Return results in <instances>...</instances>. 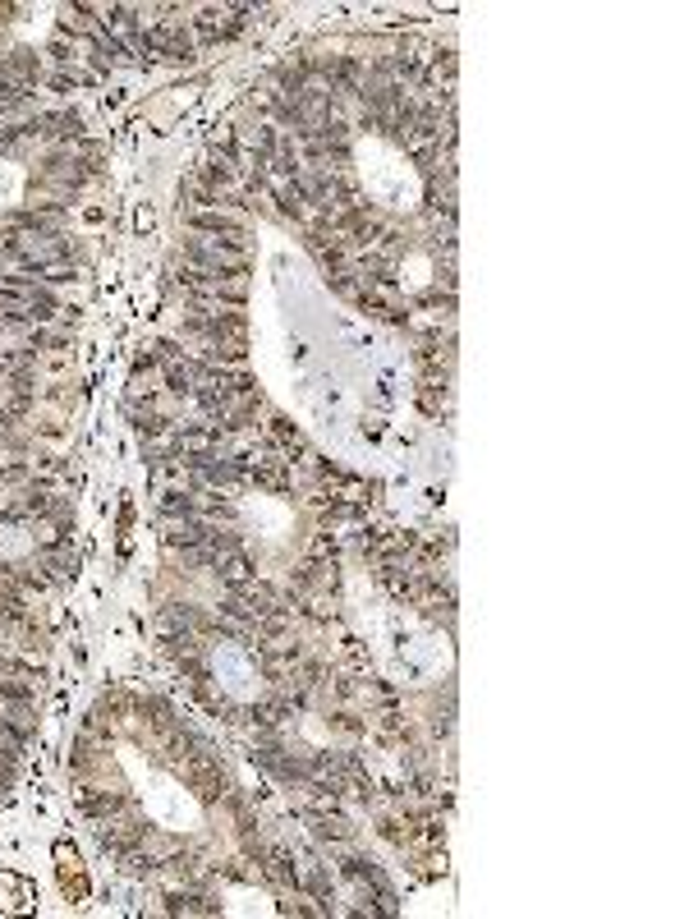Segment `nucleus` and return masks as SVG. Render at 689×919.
Masks as SVG:
<instances>
[{"mask_svg":"<svg viewBox=\"0 0 689 919\" xmlns=\"http://www.w3.org/2000/svg\"><path fill=\"white\" fill-rule=\"evenodd\" d=\"M336 727H340V731H358V722H354L349 712H336Z\"/></svg>","mask_w":689,"mask_h":919,"instance_id":"obj_9","label":"nucleus"},{"mask_svg":"<svg viewBox=\"0 0 689 919\" xmlns=\"http://www.w3.org/2000/svg\"><path fill=\"white\" fill-rule=\"evenodd\" d=\"M308 823H313V842H322V846H345L349 836H354V827L340 818V814H331V809H308Z\"/></svg>","mask_w":689,"mask_h":919,"instance_id":"obj_4","label":"nucleus"},{"mask_svg":"<svg viewBox=\"0 0 689 919\" xmlns=\"http://www.w3.org/2000/svg\"><path fill=\"white\" fill-rule=\"evenodd\" d=\"M161 515H166V519H193L198 515V497L189 488H171L166 497H161Z\"/></svg>","mask_w":689,"mask_h":919,"instance_id":"obj_7","label":"nucleus"},{"mask_svg":"<svg viewBox=\"0 0 689 919\" xmlns=\"http://www.w3.org/2000/svg\"><path fill=\"white\" fill-rule=\"evenodd\" d=\"M184 786L198 795L202 805H216L225 800V768H221V758L212 749H198L193 758H184V768H180Z\"/></svg>","mask_w":689,"mask_h":919,"instance_id":"obj_1","label":"nucleus"},{"mask_svg":"<svg viewBox=\"0 0 689 919\" xmlns=\"http://www.w3.org/2000/svg\"><path fill=\"white\" fill-rule=\"evenodd\" d=\"M184 225L198 230V234H212V239H234V234H244V225H239L234 216H225L221 208H208V212H184Z\"/></svg>","mask_w":689,"mask_h":919,"instance_id":"obj_3","label":"nucleus"},{"mask_svg":"<svg viewBox=\"0 0 689 919\" xmlns=\"http://www.w3.org/2000/svg\"><path fill=\"white\" fill-rule=\"evenodd\" d=\"M78 809L93 814V818H119V814H129L134 805H129L125 791H93V786H84V791H78Z\"/></svg>","mask_w":689,"mask_h":919,"instance_id":"obj_2","label":"nucleus"},{"mask_svg":"<svg viewBox=\"0 0 689 919\" xmlns=\"http://www.w3.org/2000/svg\"><path fill=\"white\" fill-rule=\"evenodd\" d=\"M166 915H221V906L208 897V892H198V888H180L166 897Z\"/></svg>","mask_w":689,"mask_h":919,"instance_id":"obj_5","label":"nucleus"},{"mask_svg":"<svg viewBox=\"0 0 689 919\" xmlns=\"http://www.w3.org/2000/svg\"><path fill=\"white\" fill-rule=\"evenodd\" d=\"M276 212L286 216V221H299V225L308 221V208H304V193H299V184H295V180H286V184L276 189Z\"/></svg>","mask_w":689,"mask_h":919,"instance_id":"obj_6","label":"nucleus"},{"mask_svg":"<svg viewBox=\"0 0 689 919\" xmlns=\"http://www.w3.org/2000/svg\"><path fill=\"white\" fill-rule=\"evenodd\" d=\"M51 60H56V65H69V60H74V51H69L65 37H56V42H51Z\"/></svg>","mask_w":689,"mask_h":919,"instance_id":"obj_8","label":"nucleus"}]
</instances>
